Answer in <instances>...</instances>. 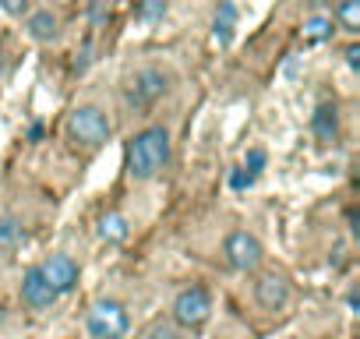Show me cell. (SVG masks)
<instances>
[{"instance_id": "6da1fadb", "label": "cell", "mask_w": 360, "mask_h": 339, "mask_svg": "<svg viewBox=\"0 0 360 339\" xmlns=\"http://www.w3.org/2000/svg\"><path fill=\"white\" fill-rule=\"evenodd\" d=\"M127 177L131 181H152L159 170L169 162V131L152 124L145 131H138L131 141H127Z\"/></svg>"}, {"instance_id": "7a4b0ae2", "label": "cell", "mask_w": 360, "mask_h": 339, "mask_svg": "<svg viewBox=\"0 0 360 339\" xmlns=\"http://www.w3.org/2000/svg\"><path fill=\"white\" fill-rule=\"evenodd\" d=\"M110 117L99 106H78L68 117V141L75 148H99L110 138Z\"/></svg>"}, {"instance_id": "3957f363", "label": "cell", "mask_w": 360, "mask_h": 339, "mask_svg": "<svg viewBox=\"0 0 360 339\" xmlns=\"http://www.w3.org/2000/svg\"><path fill=\"white\" fill-rule=\"evenodd\" d=\"M85 328H89L92 339H124L127 328H131V314H127V307H124L120 300L103 297V300H96V304L89 307Z\"/></svg>"}, {"instance_id": "277c9868", "label": "cell", "mask_w": 360, "mask_h": 339, "mask_svg": "<svg viewBox=\"0 0 360 339\" xmlns=\"http://www.w3.org/2000/svg\"><path fill=\"white\" fill-rule=\"evenodd\" d=\"M173 321L180 325V328H202L205 321H209V314H212V297H209V290L205 286H184L176 297H173Z\"/></svg>"}, {"instance_id": "5b68a950", "label": "cell", "mask_w": 360, "mask_h": 339, "mask_svg": "<svg viewBox=\"0 0 360 339\" xmlns=\"http://www.w3.org/2000/svg\"><path fill=\"white\" fill-rule=\"evenodd\" d=\"M223 255H226L230 269H237V272H255V269L262 265V258H265L262 241H258L255 234H248V230H233V234H226V241H223Z\"/></svg>"}, {"instance_id": "8992f818", "label": "cell", "mask_w": 360, "mask_h": 339, "mask_svg": "<svg viewBox=\"0 0 360 339\" xmlns=\"http://www.w3.org/2000/svg\"><path fill=\"white\" fill-rule=\"evenodd\" d=\"M39 272H43V279L57 290V297L68 293V290L78 283V262H75L71 255H50V258L39 265Z\"/></svg>"}, {"instance_id": "52a82bcc", "label": "cell", "mask_w": 360, "mask_h": 339, "mask_svg": "<svg viewBox=\"0 0 360 339\" xmlns=\"http://www.w3.org/2000/svg\"><path fill=\"white\" fill-rule=\"evenodd\" d=\"M162 92H166V75L155 71V68H145V71H138V75L131 78L127 99L138 103V106H148V103H155Z\"/></svg>"}, {"instance_id": "ba28073f", "label": "cell", "mask_w": 360, "mask_h": 339, "mask_svg": "<svg viewBox=\"0 0 360 339\" xmlns=\"http://www.w3.org/2000/svg\"><path fill=\"white\" fill-rule=\"evenodd\" d=\"M22 300L29 304V307H36V311H46V307H53V300H57V290L43 279V272H39V265H32L25 276H22Z\"/></svg>"}, {"instance_id": "9c48e42d", "label": "cell", "mask_w": 360, "mask_h": 339, "mask_svg": "<svg viewBox=\"0 0 360 339\" xmlns=\"http://www.w3.org/2000/svg\"><path fill=\"white\" fill-rule=\"evenodd\" d=\"M255 300H258V307H265V311H283V307L290 304V283H286L283 276L269 272V276H262V279L255 283Z\"/></svg>"}, {"instance_id": "30bf717a", "label": "cell", "mask_w": 360, "mask_h": 339, "mask_svg": "<svg viewBox=\"0 0 360 339\" xmlns=\"http://www.w3.org/2000/svg\"><path fill=\"white\" fill-rule=\"evenodd\" d=\"M311 131H314V138H318L321 145H332V141L339 138V117H335V106L321 103V106L314 110V117H311Z\"/></svg>"}, {"instance_id": "8fae6325", "label": "cell", "mask_w": 360, "mask_h": 339, "mask_svg": "<svg viewBox=\"0 0 360 339\" xmlns=\"http://www.w3.org/2000/svg\"><path fill=\"white\" fill-rule=\"evenodd\" d=\"M233 32H237V8L230 4V0H223V4L216 8V18H212V36H216L219 46H230Z\"/></svg>"}, {"instance_id": "7c38bea8", "label": "cell", "mask_w": 360, "mask_h": 339, "mask_svg": "<svg viewBox=\"0 0 360 339\" xmlns=\"http://www.w3.org/2000/svg\"><path fill=\"white\" fill-rule=\"evenodd\" d=\"M96 234H99V241H106V244H124L127 234H131V226H127V219H124L120 212H103L99 223H96Z\"/></svg>"}, {"instance_id": "4fadbf2b", "label": "cell", "mask_w": 360, "mask_h": 339, "mask_svg": "<svg viewBox=\"0 0 360 339\" xmlns=\"http://www.w3.org/2000/svg\"><path fill=\"white\" fill-rule=\"evenodd\" d=\"M29 32H32V39L50 43V39H57V18L50 11H36V15H29Z\"/></svg>"}, {"instance_id": "5bb4252c", "label": "cell", "mask_w": 360, "mask_h": 339, "mask_svg": "<svg viewBox=\"0 0 360 339\" xmlns=\"http://www.w3.org/2000/svg\"><path fill=\"white\" fill-rule=\"evenodd\" d=\"M335 22L349 36H356L360 32V0H339V4H335Z\"/></svg>"}, {"instance_id": "9a60e30c", "label": "cell", "mask_w": 360, "mask_h": 339, "mask_svg": "<svg viewBox=\"0 0 360 339\" xmlns=\"http://www.w3.org/2000/svg\"><path fill=\"white\" fill-rule=\"evenodd\" d=\"M22 241H25V230L18 219H11V216L0 219V251H15Z\"/></svg>"}, {"instance_id": "2e32d148", "label": "cell", "mask_w": 360, "mask_h": 339, "mask_svg": "<svg viewBox=\"0 0 360 339\" xmlns=\"http://www.w3.org/2000/svg\"><path fill=\"white\" fill-rule=\"evenodd\" d=\"M328 36H332V22L328 18L318 15V18H307L304 22V43H325Z\"/></svg>"}, {"instance_id": "e0dca14e", "label": "cell", "mask_w": 360, "mask_h": 339, "mask_svg": "<svg viewBox=\"0 0 360 339\" xmlns=\"http://www.w3.org/2000/svg\"><path fill=\"white\" fill-rule=\"evenodd\" d=\"M162 11H166V0H141L138 18L141 22H155V18H162Z\"/></svg>"}, {"instance_id": "ac0fdd59", "label": "cell", "mask_w": 360, "mask_h": 339, "mask_svg": "<svg viewBox=\"0 0 360 339\" xmlns=\"http://www.w3.org/2000/svg\"><path fill=\"white\" fill-rule=\"evenodd\" d=\"M244 170H248V174H262V170H265V152L262 148H251L248 155H244Z\"/></svg>"}, {"instance_id": "d6986e66", "label": "cell", "mask_w": 360, "mask_h": 339, "mask_svg": "<svg viewBox=\"0 0 360 339\" xmlns=\"http://www.w3.org/2000/svg\"><path fill=\"white\" fill-rule=\"evenodd\" d=\"M251 184H255V174H248L244 166L230 174V188H233V191H244V188H251Z\"/></svg>"}, {"instance_id": "ffe728a7", "label": "cell", "mask_w": 360, "mask_h": 339, "mask_svg": "<svg viewBox=\"0 0 360 339\" xmlns=\"http://www.w3.org/2000/svg\"><path fill=\"white\" fill-rule=\"evenodd\" d=\"M148 339H180V335H176V328H173L169 321H155V325L148 328Z\"/></svg>"}, {"instance_id": "44dd1931", "label": "cell", "mask_w": 360, "mask_h": 339, "mask_svg": "<svg viewBox=\"0 0 360 339\" xmlns=\"http://www.w3.org/2000/svg\"><path fill=\"white\" fill-rule=\"evenodd\" d=\"M0 8H4L8 15H25V8H29V0H0Z\"/></svg>"}, {"instance_id": "7402d4cb", "label": "cell", "mask_w": 360, "mask_h": 339, "mask_svg": "<svg viewBox=\"0 0 360 339\" xmlns=\"http://www.w3.org/2000/svg\"><path fill=\"white\" fill-rule=\"evenodd\" d=\"M346 64H349L353 71H360V46H356V43L346 46Z\"/></svg>"}, {"instance_id": "603a6c76", "label": "cell", "mask_w": 360, "mask_h": 339, "mask_svg": "<svg viewBox=\"0 0 360 339\" xmlns=\"http://www.w3.org/2000/svg\"><path fill=\"white\" fill-rule=\"evenodd\" d=\"M4 71H8V60H4V53H0V78H4Z\"/></svg>"}]
</instances>
